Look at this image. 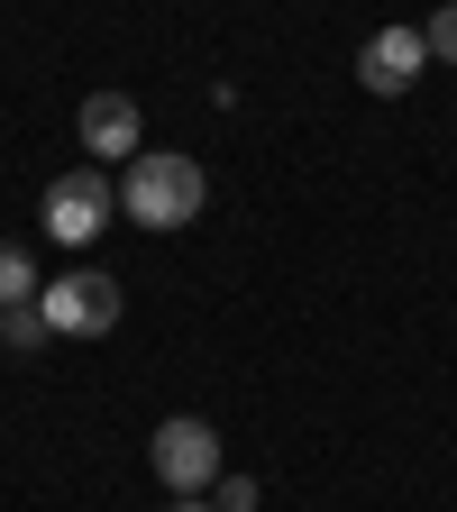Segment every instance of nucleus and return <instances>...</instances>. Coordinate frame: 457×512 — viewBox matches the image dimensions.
Here are the masks:
<instances>
[{
	"mask_svg": "<svg viewBox=\"0 0 457 512\" xmlns=\"http://www.w3.org/2000/svg\"><path fill=\"white\" fill-rule=\"evenodd\" d=\"M202 192H211V174L192 156L138 147V156H128V183H119V211L138 229H192V220H202Z\"/></svg>",
	"mask_w": 457,
	"mask_h": 512,
	"instance_id": "nucleus-1",
	"label": "nucleus"
},
{
	"mask_svg": "<svg viewBox=\"0 0 457 512\" xmlns=\"http://www.w3.org/2000/svg\"><path fill=\"white\" fill-rule=\"evenodd\" d=\"M147 467L165 476V494H211L220 485V430L211 421H192V412H174V421H156V439H147Z\"/></svg>",
	"mask_w": 457,
	"mask_h": 512,
	"instance_id": "nucleus-2",
	"label": "nucleus"
},
{
	"mask_svg": "<svg viewBox=\"0 0 457 512\" xmlns=\"http://www.w3.org/2000/svg\"><path fill=\"white\" fill-rule=\"evenodd\" d=\"M110 211H119V192L101 183V165H74L46 183V238H64V247H92L110 229Z\"/></svg>",
	"mask_w": 457,
	"mask_h": 512,
	"instance_id": "nucleus-3",
	"label": "nucleus"
},
{
	"mask_svg": "<svg viewBox=\"0 0 457 512\" xmlns=\"http://www.w3.org/2000/svg\"><path fill=\"white\" fill-rule=\"evenodd\" d=\"M37 311H46V330H55V339H101V330H119V284H110L101 266H83V275L46 284Z\"/></svg>",
	"mask_w": 457,
	"mask_h": 512,
	"instance_id": "nucleus-4",
	"label": "nucleus"
},
{
	"mask_svg": "<svg viewBox=\"0 0 457 512\" xmlns=\"http://www.w3.org/2000/svg\"><path fill=\"white\" fill-rule=\"evenodd\" d=\"M421 74H430V46H421V28H375V37L357 46V83H366V92H384V101H403Z\"/></svg>",
	"mask_w": 457,
	"mask_h": 512,
	"instance_id": "nucleus-5",
	"label": "nucleus"
},
{
	"mask_svg": "<svg viewBox=\"0 0 457 512\" xmlns=\"http://www.w3.org/2000/svg\"><path fill=\"white\" fill-rule=\"evenodd\" d=\"M74 128H83L92 165H110V156H138V101H128V92H92Z\"/></svg>",
	"mask_w": 457,
	"mask_h": 512,
	"instance_id": "nucleus-6",
	"label": "nucleus"
},
{
	"mask_svg": "<svg viewBox=\"0 0 457 512\" xmlns=\"http://www.w3.org/2000/svg\"><path fill=\"white\" fill-rule=\"evenodd\" d=\"M55 330H46V311L37 302H10V311H0V348H10V357H28V348H46Z\"/></svg>",
	"mask_w": 457,
	"mask_h": 512,
	"instance_id": "nucleus-7",
	"label": "nucleus"
},
{
	"mask_svg": "<svg viewBox=\"0 0 457 512\" xmlns=\"http://www.w3.org/2000/svg\"><path fill=\"white\" fill-rule=\"evenodd\" d=\"M37 293V266H28V247L19 238H0V311H10V302H28Z\"/></svg>",
	"mask_w": 457,
	"mask_h": 512,
	"instance_id": "nucleus-8",
	"label": "nucleus"
},
{
	"mask_svg": "<svg viewBox=\"0 0 457 512\" xmlns=\"http://www.w3.org/2000/svg\"><path fill=\"white\" fill-rule=\"evenodd\" d=\"M421 46H430V64H457V0H439L421 19Z\"/></svg>",
	"mask_w": 457,
	"mask_h": 512,
	"instance_id": "nucleus-9",
	"label": "nucleus"
},
{
	"mask_svg": "<svg viewBox=\"0 0 457 512\" xmlns=\"http://www.w3.org/2000/svg\"><path fill=\"white\" fill-rule=\"evenodd\" d=\"M211 512H256V476H220L211 485Z\"/></svg>",
	"mask_w": 457,
	"mask_h": 512,
	"instance_id": "nucleus-10",
	"label": "nucleus"
},
{
	"mask_svg": "<svg viewBox=\"0 0 457 512\" xmlns=\"http://www.w3.org/2000/svg\"><path fill=\"white\" fill-rule=\"evenodd\" d=\"M174 512H211V503H174Z\"/></svg>",
	"mask_w": 457,
	"mask_h": 512,
	"instance_id": "nucleus-11",
	"label": "nucleus"
}]
</instances>
